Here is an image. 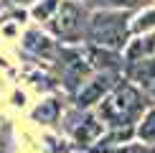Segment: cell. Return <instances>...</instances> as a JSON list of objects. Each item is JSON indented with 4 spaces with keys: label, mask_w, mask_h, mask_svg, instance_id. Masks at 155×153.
I'll use <instances>...</instances> for the list:
<instances>
[{
    "label": "cell",
    "mask_w": 155,
    "mask_h": 153,
    "mask_svg": "<svg viewBox=\"0 0 155 153\" xmlns=\"http://www.w3.org/2000/svg\"><path fill=\"white\" fill-rule=\"evenodd\" d=\"M143 110V97L137 94V89L130 84H122L114 89L112 97L102 102L99 115L109 120V125H130Z\"/></svg>",
    "instance_id": "obj_1"
},
{
    "label": "cell",
    "mask_w": 155,
    "mask_h": 153,
    "mask_svg": "<svg viewBox=\"0 0 155 153\" xmlns=\"http://www.w3.org/2000/svg\"><path fill=\"white\" fill-rule=\"evenodd\" d=\"M89 36L102 46H122L125 43V23L117 15L97 13L89 23Z\"/></svg>",
    "instance_id": "obj_2"
},
{
    "label": "cell",
    "mask_w": 155,
    "mask_h": 153,
    "mask_svg": "<svg viewBox=\"0 0 155 153\" xmlns=\"http://www.w3.org/2000/svg\"><path fill=\"white\" fill-rule=\"evenodd\" d=\"M84 25V10L76 3H64L59 10V21H56V31L66 38H74Z\"/></svg>",
    "instance_id": "obj_3"
},
{
    "label": "cell",
    "mask_w": 155,
    "mask_h": 153,
    "mask_svg": "<svg viewBox=\"0 0 155 153\" xmlns=\"http://www.w3.org/2000/svg\"><path fill=\"white\" fill-rule=\"evenodd\" d=\"M109 87H112V76H109V74L97 76L94 82H89V87H84L81 92H79V105L87 107V105H92V102H97Z\"/></svg>",
    "instance_id": "obj_4"
},
{
    "label": "cell",
    "mask_w": 155,
    "mask_h": 153,
    "mask_svg": "<svg viewBox=\"0 0 155 153\" xmlns=\"http://www.w3.org/2000/svg\"><path fill=\"white\" fill-rule=\"evenodd\" d=\"M99 133H102V125L97 123L94 117H87V120L81 123V127L76 130V138H79L81 143H92V140L99 138Z\"/></svg>",
    "instance_id": "obj_5"
},
{
    "label": "cell",
    "mask_w": 155,
    "mask_h": 153,
    "mask_svg": "<svg viewBox=\"0 0 155 153\" xmlns=\"http://www.w3.org/2000/svg\"><path fill=\"white\" fill-rule=\"evenodd\" d=\"M137 135L143 140H147V143H155V110H150L143 117V123L137 127Z\"/></svg>",
    "instance_id": "obj_6"
},
{
    "label": "cell",
    "mask_w": 155,
    "mask_h": 153,
    "mask_svg": "<svg viewBox=\"0 0 155 153\" xmlns=\"http://www.w3.org/2000/svg\"><path fill=\"white\" fill-rule=\"evenodd\" d=\"M25 46L33 49V51H43V54H48V51H51L48 38H46V36H38L36 31H31V33L25 36Z\"/></svg>",
    "instance_id": "obj_7"
},
{
    "label": "cell",
    "mask_w": 155,
    "mask_h": 153,
    "mask_svg": "<svg viewBox=\"0 0 155 153\" xmlns=\"http://www.w3.org/2000/svg\"><path fill=\"white\" fill-rule=\"evenodd\" d=\"M56 115H59V105H56L54 100L43 102V107H38V110H36V117L41 120V123H54Z\"/></svg>",
    "instance_id": "obj_8"
},
{
    "label": "cell",
    "mask_w": 155,
    "mask_h": 153,
    "mask_svg": "<svg viewBox=\"0 0 155 153\" xmlns=\"http://www.w3.org/2000/svg\"><path fill=\"white\" fill-rule=\"evenodd\" d=\"M150 28H155V10H147L145 15H140L137 18V23L132 25V31H150Z\"/></svg>",
    "instance_id": "obj_9"
},
{
    "label": "cell",
    "mask_w": 155,
    "mask_h": 153,
    "mask_svg": "<svg viewBox=\"0 0 155 153\" xmlns=\"http://www.w3.org/2000/svg\"><path fill=\"white\" fill-rule=\"evenodd\" d=\"M54 8H56V0H46L43 5H38V8L33 10V15L36 18H48V13L54 10Z\"/></svg>",
    "instance_id": "obj_10"
},
{
    "label": "cell",
    "mask_w": 155,
    "mask_h": 153,
    "mask_svg": "<svg viewBox=\"0 0 155 153\" xmlns=\"http://www.w3.org/2000/svg\"><path fill=\"white\" fill-rule=\"evenodd\" d=\"M94 3H99V5H109V8H130V5H135L137 0H94Z\"/></svg>",
    "instance_id": "obj_11"
},
{
    "label": "cell",
    "mask_w": 155,
    "mask_h": 153,
    "mask_svg": "<svg viewBox=\"0 0 155 153\" xmlns=\"http://www.w3.org/2000/svg\"><path fill=\"white\" fill-rule=\"evenodd\" d=\"M107 153H155V151H150L147 145H125L120 151H107Z\"/></svg>",
    "instance_id": "obj_12"
}]
</instances>
